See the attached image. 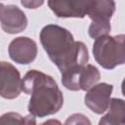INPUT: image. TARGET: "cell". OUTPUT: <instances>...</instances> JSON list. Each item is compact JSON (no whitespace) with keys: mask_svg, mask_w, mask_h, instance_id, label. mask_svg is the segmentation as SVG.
<instances>
[{"mask_svg":"<svg viewBox=\"0 0 125 125\" xmlns=\"http://www.w3.org/2000/svg\"><path fill=\"white\" fill-rule=\"evenodd\" d=\"M40 41L61 74L87 64L89 56L86 46L82 42L75 41L67 29L56 24H48L40 32Z\"/></svg>","mask_w":125,"mask_h":125,"instance_id":"1","label":"cell"},{"mask_svg":"<svg viewBox=\"0 0 125 125\" xmlns=\"http://www.w3.org/2000/svg\"><path fill=\"white\" fill-rule=\"evenodd\" d=\"M22 91L30 95L28 111L38 117L58 112L63 104V97L56 81L36 69L29 70L22 78Z\"/></svg>","mask_w":125,"mask_h":125,"instance_id":"2","label":"cell"},{"mask_svg":"<svg viewBox=\"0 0 125 125\" xmlns=\"http://www.w3.org/2000/svg\"><path fill=\"white\" fill-rule=\"evenodd\" d=\"M93 54L97 62L106 69L125 63V34L97 38Z\"/></svg>","mask_w":125,"mask_h":125,"instance_id":"3","label":"cell"},{"mask_svg":"<svg viewBox=\"0 0 125 125\" xmlns=\"http://www.w3.org/2000/svg\"><path fill=\"white\" fill-rule=\"evenodd\" d=\"M99 80L100 72L92 64H85L62 73V85L71 91H88Z\"/></svg>","mask_w":125,"mask_h":125,"instance_id":"4","label":"cell"},{"mask_svg":"<svg viewBox=\"0 0 125 125\" xmlns=\"http://www.w3.org/2000/svg\"><path fill=\"white\" fill-rule=\"evenodd\" d=\"M94 0H48L49 8L60 18H84Z\"/></svg>","mask_w":125,"mask_h":125,"instance_id":"5","label":"cell"},{"mask_svg":"<svg viewBox=\"0 0 125 125\" xmlns=\"http://www.w3.org/2000/svg\"><path fill=\"white\" fill-rule=\"evenodd\" d=\"M0 94L5 99H15L22 91V79L18 69L7 62H1Z\"/></svg>","mask_w":125,"mask_h":125,"instance_id":"6","label":"cell"},{"mask_svg":"<svg viewBox=\"0 0 125 125\" xmlns=\"http://www.w3.org/2000/svg\"><path fill=\"white\" fill-rule=\"evenodd\" d=\"M1 27L7 33H19L27 26V19L24 13L16 5L0 6Z\"/></svg>","mask_w":125,"mask_h":125,"instance_id":"7","label":"cell"},{"mask_svg":"<svg viewBox=\"0 0 125 125\" xmlns=\"http://www.w3.org/2000/svg\"><path fill=\"white\" fill-rule=\"evenodd\" d=\"M112 85L100 83L88 90L85 96V104L95 113L102 114L107 110L110 103Z\"/></svg>","mask_w":125,"mask_h":125,"instance_id":"8","label":"cell"},{"mask_svg":"<svg viewBox=\"0 0 125 125\" xmlns=\"http://www.w3.org/2000/svg\"><path fill=\"white\" fill-rule=\"evenodd\" d=\"M8 52L14 62L21 64H28L36 58L37 45L28 37H18L10 43Z\"/></svg>","mask_w":125,"mask_h":125,"instance_id":"9","label":"cell"},{"mask_svg":"<svg viewBox=\"0 0 125 125\" xmlns=\"http://www.w3.org/2000/svg\"><path fill=\"white\" fill-rule=\"evenodd\" d=\"M115 11L113 0H94L88 13L92 21H109Z\"/></svg>","mask_w":125,"mask_h":125,"instance_id":"10","label":"cell"},{"mask_svg":"<svg viewBox=\"0 0 125 125\" xmlns=\"http://www.w3.org/2000/svg\"><path fill=\"white\" fill-rule=\"evenodd\" d=\"M107 110V113L101 118L99 124H125V101L111 99Z\"/></svg>","mask_w":125,"mask_h":125,"instance_id":"11","label":"cell"},{"mask_svg":"<svg viewBox=\"0 0 125 125\" xmlns=\"http://www.w3.org/2000/svg\"><path fill=\"white\" fill-rule=\"evenodd\" d=\"M109 31H110L109 21H92L88 30L89 35L94 39L108 35Z\"/></svg>","mask_w":125,"mask_h":125,"instance_id":"12","label":"cell"},{"mask_svg":"<svg viewBox=\"0 0 125 125\" xmlns=\"http://www.w3.org/2000/svg\"><path fill=\"white\" fill-rule=\"evenodd\" d=\"M32 116L31 115H28V116H25L24 118L21 117L19 113H16V112H9V113H6V114H3L1 116V119H0V123L1 124H34L35 123V120H34V117L31 119L30 117Z\"/></svg>","mask_w":125,"mask_h":125,"instance_id":"13","label":"cell"},{"mask_svg":"<svg viewBox=\"0 0 125 125\" xmlns=\"http://www.w3.org/2000/svg\"><path fill=\"white\" fill-rule=\"evenodd\" d=\"M21 3L27 9H36L43 5L44 0H21Z\"/></svg>","mask_w":125,"mask_h":125,"instance_id":"14","label":"cell"},{"mask_svg":"<svg viewBox=\"0 0 125 125\" xmlns=\"http://www.w3.org/2000/svg\"><path fill=\"white\" fill-rule=\"evenodd\" d=\"M70 118H73V119H75V120H70V121H67V122H65V124H69V123H88V124H90V121L86 118V116H84L83 114H80L79 113V118H77L78 117V113H76V114H72L71 116H69Z\"/></svg>","mask_w":125,"mask_h":125,"instance_id":"15","label":"cell"},{"mask_svg":"<svg viewBox=\"0 0 125 125\" xmlns=\"http://www.w3.org/2000/svg\"><path fill=\"white\" fill-rule=\"evenodd\" d=\"M121 91H122L123 96L125 97V78H124V80L122 81V85H121Z\"/></svg>","mask_w":125,"mask_h":125,"instance_id":"16","label":"cell"}]
</instances>
